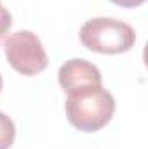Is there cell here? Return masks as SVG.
Here are the masks:
<instances>
[{
  "mask_svg": "<svg viewBox=\"0 0 148 149\" xmlns=\"http://www.w3.org/2000/svg\"><path fill=\"white\" fill-rule=\"evenodd\" d=\"M65 109L68 121L75 128L98 132L111 120L115 99L103 85H84L68 92Z\"/></svg>",
  "mask_w": 148,
  "mask_h": 149,
  "instance_id": "cell-1",
  "label": "cell"
},
{
  "mask_svg": "<svg viewBox=\"0 0 148 149\" xmlns=\"http://www.w3.org/2000/svg\"><path fill=\"white\" fill-rule=\"evenodd\" d=\"M80 42L99 54H122L134 47L136 33L131 24L113 17H92L80 28Z\"/></svg>",
  "mask_w": 148,
  "mask_h": 149,
  "instance_id": "cell-2",
  "label": "cell"
},
{
  "mask_svg": "<svg viewBox=\"0 0 148 149\" xmlns=\"http://www.w3.org/2000/svg\"><path fill=\"white\" fill-rule=\"evenodd\" d=\"M4 49L9 64L25 76L42 73L49 64L40 38L30 30H19L11 33L5 40Z\"/></svg>",
  "mask_w": 148,
  "mask_h": 149,
  "instance_id": "cell-3",
  "label": "cell"
},
{
  "mask_svg": "<svg viewBox=\"0 0 148 149\" xmlns=\"http://www.w3.org/2000/svg\"><path fill=\"white\" fill-rule=\"evenodd\" d=\"M58 81L63 90L70 92L84 85H101L103 78L92 63L85 59H70L59 68Z\"/></svg>",
  "mask_w": 148,
  "mask_h": 149,
  "instance_id": "cell-4",
  "label": "cell"
},
{
  "mask_svg": "<svg viewBox=\"0 0 148 149\" xmlns=\"http://www.w3.org/2000/svg\"><path fill=\"white\" fill-rule=\"evenodd\" d=\"M16 139V127L12 120L0 111V149H9Z\"/></svg>",
  "mask_w": 148,
  "mask_h": 149,
  "instance_id": "cell-5",
  "label": "cell"
},
{
  "mask_svg": "<svg viewBox=\"0 0 148 149\" xmlns=\"http://www.w3.org/2000/svg\"><path fill=\"white\" fill-rule=\"evenodd\" d=\"M11 26H12V17H11L9 10L0 5V42H2V38L9 33Z\"/></svg>",
  "mask_w": 148,
  "mask_h": 149,
  "instance_id": "cell-6",
  "label": "cell"
},
{
  "mask_svg": "<svg viewBox=\"0 0 148 149\" xmlns=\"http://www.w3.org/2000/svg\"><path fill=\"white\" fill-rule=\"evenodd\" d=\"M111 3L115 5H120V7H125V9H132V7H138L141 5L145 0H110Z\"/></svg>",
  "mask_w": 148,
  "mask_h": 149,
  "instance_id": "cell-7",
  "label": "cell"
},
{
  "mask_svg": "<svg viewBox=\"0 0 148 149\" xmlns=\"http://www.w3.org/2000/svg\"><path fill=\"white\" fill-rule=\"evenodd\" d=\"M2 85H4V81H2V74H0V90H2Z\"/></svg>",
  "mask_w": 148,
  "mask_h": 149,
  "instance_id": "cell-8",
  "label": "cell"
}]
</instances>
